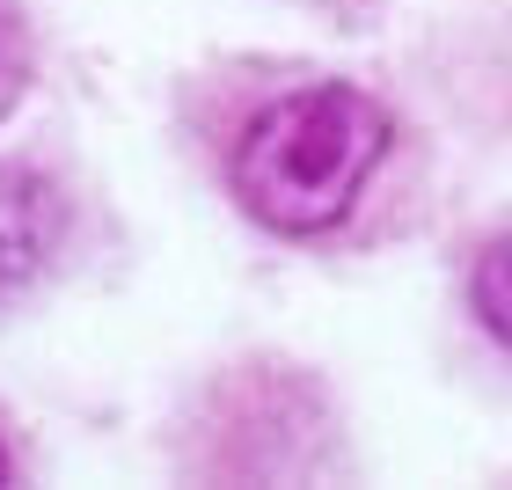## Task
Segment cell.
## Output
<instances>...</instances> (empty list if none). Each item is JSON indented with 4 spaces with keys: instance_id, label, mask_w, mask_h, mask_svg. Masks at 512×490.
I'll list each match as a JSON object with an SVG mask.
<instances>
[{
    "instance_id": "1",
    "label": "cell",
    "mask_w": 512,
    "mask_h": 490,
    "mask_svg": "<svg viewBox=\"0 0 512 490\" xmlns=\"http://www.w3.org/2000/svg\"><path fill=\"white\" fill-rule=\"evenodd\" d=\"M395 118L352 81H293L264 96L227 139V191L235 205L286 242H322L359 213Z\"/></svg>"
},
{
    "instance_id": "2",
    "label": "cell",
    "mask_w": 512,
    "mask_h": 490,
    "mask_svg": "<svg viewBox=\"0 0 512 490\" xmlns=\"http://www.w3.org/2000/svg\"><path fill=\"white\" fill-rule=\"evenodd\" d=\"M66 205L37 169H0V300L22 293L59 256Z\"/></svg>"
},
{
    "instance_id": "3",
    "label": "cell",
    "mask_w": 512,
    "mask_h": 490,
    "mask_svg": "<svg viewBox=\"0 0 512 490\" xmlns=\"http://www.w3.org/2000/svg\"><path fill=\"white\" fill-rule=\"evenodd\" d=\"M469 300H476L483 330H491L505 352H512V235H498L491 249L476 256V271H469Z\"/></svg>"
},
{
    "instance_id": "4",
    "label": "cell",
    "mask_w": 512,
    "mask_h": 490,
    "mask_svg": "<svg viewBox=\"0 0 512 490\" xmlns=\"http://www.w3.org/2000/svg\"><path fill=\"white\" fill-rule=\"evenodd\" d=\"M22 88H30V30H22L15 0H0V118L22 103Z\"/></svg>"
},
{
    "instance_id": "5",
    "label": "cell",
    "mask_w": 512,
    "mask_h": 490,
    "mask_svg": "<svg viewBox=\"0 0 512 490\" xmlns=\"http://www.w3.org/2000/svg\"><path fill=\"white\" fill-rule=\"evenodd\" d=\"M8 469H15V461H8V447H0V483H8Z\"/></svg>"
}]
</instances>
